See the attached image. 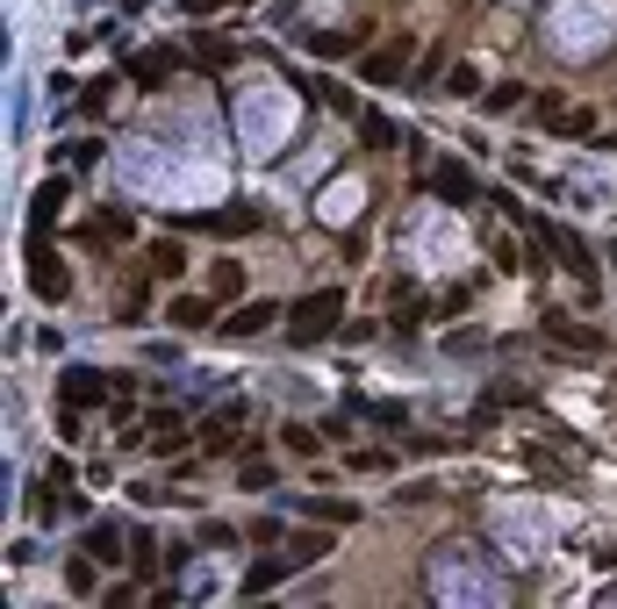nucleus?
Listing matches in <instances>:
<instances>
[{"label": "nucleus", "instance_id": "nucleus-1", "mask_svg": "<svg viewBox=\"0 0 617 609\" xmlns=\"http://www.w3.org/2000/svg\"><path fill=\"white\" fill-rule=\"evenodd\" d=\"M115 173H123L130 194H144L152 208H173V216H187V208H216L223 202V165L208 158V136H194V144H158V136H130L123 151H115Z\"/></svg>", "mask_w": 617, "mask_h": 609}, {"label": "nucleus", "instance_id": "nucleus-2", "mask_svg": "<svg viewBox=\"0 0 617 609\" xmlns=\"http://www.w3.org/2000/svg\"><path fill=\"white\" fill-rule=\"evenodd\" d=\"M295 115H302L295 94L280 80H266V72L230 94V130H237V144H245L251 158H280V144L295 136Z\"/></svg>", "mask_w": 617, "mask_h": 609}, {"label": "nucleus", "instance_id": "nucleus-3", "mask_svg": "<svg viewBox=\"0 0 617 609\" xmlns=\"http://www.w3.org/2000/svg\"><path fill=\"white\" fill-rule=\"evenodd\" d=\"M424 574H431V596L445 609H503L510 602V581L489 567V553H474V545H439Z\"/></svg>", "mask_w": 617, "mask_h": 609}, {"label": "nucleus", "instance_id": "nucleus-4", "mask_svg": "<svg viewBox=\"0 0 617 609\" xmlns=\"http://www.w3.org/2000/svg\"><path fill=\"white\" fill-rule=\"evenodd\" d=\"M610 37H617V0H553L546 8V43L567 58V65L604 58Z\"/></svg>", "mask_w": 617, "mask_h": 609}, {"label": "nucleus", "instance_id": "nucleus-5", "mask_svg": "<svg viewBox=\"0 0 617 609\" xmlns=\"http://www.w3.org/2000/svg\"><path fill=\"white\" fill-rule=\"evenodd\" d=\"M402 244H410V258L424 272H460L466 266V230H460V208H417L410 230H402Z\"/></svg>", "mask_w": 617, "mask_h": 609}, {"label": "nucleus", "instance_id": "nucleus-6", "mask_svg": "<svg viewBox=\"0 0 617 609\" xmlns=\"http://www.w3.org/2000/svg\"><path fill=\"white\" fill-rule=\"evenodd\" d=\"M489 530L510 545V559H546V545H553V524H546L538 502H495Z\"/></svg>", "mask_w": 617, "mask_h": 609}, {"label": "nucleus", "instance_id": "nucleus-7", "mask_svg": "<svg viewBox=\"0 0 617 609\" xmlns=\"http://www.w3.org/2000/svg\"><path fill=\"white\" fill-rule=\"evenodd\" d=\"M295 344H316V338H330V330H338V316H345V295H338V287H316V295L309 301H295Z\"/></svg>", "mask_w": 617, "mask_h": 609}, {"label": "nucleus", "instance_id": "nucleus-8", "mask_svg": "<svg viewBox=\"0 0 617 609\" xmlns=\"http://www.w3.org/2000/svg\"><path fill=\"white\" fill-rule=\"evenodd\" d=\"M410 51H417V37H395V43H381V51H367L359 58V80L367 86H395L402 72H410Z\"/></svg>", "mask_w": 617, "mask_h": 609}, {"label": "nucleus", "instance_id": "nucleus-9", "mask_svg": "<svg viewBox=\"0 0 617 609\" xmlns=\"http://www.w3.org/2000/svg\"><path fill=\"white\" fill-rule=\"evenodd\" d=\"M367 208V179H338V187H323L316 194V216L330 223V230H345V223Z\"/></svg>", "mask_w": 617, "mask_h": 609}, {"label": "nucleus", "instance_id": "nucleus-10", "mask_svg": "<svg viewBox=\"0 0 617 609\" xmlns=\"http://www.w3.org/2000/svg\"><path fill=\"white\" fill-rule=\"evenodd\" d=\"M29 287H37V301H65L72 280H65V258L43 251V244H29Z\"/></svg>", "mask_w": 617, "mask_h": 609}, {"label": "nucleus", "instance_id": "nucleus-11", "mask_svg": "<svg viewBox=\"0 0 617 609\" xmlns=\"http://www.w3.org/2000/svg\"><path fill=\"white\" fill-rule=\"evenodd\" d=\"M58 394H65V409L80 416V409L109 402V373H94V365H72V373H65V388H58Z\"/></svg>", "mask_w": 617, "mask_h": 609}, {"label": "nucleus", "instance_id": "nucleus-12", "mask_svg": "<svg viewBox=\"0 0 617 609\" xmlns=\"http://www.w3.org/2000/svg\"><path fill=\"white\" fill-rule=\"evenodd\" d=\"M274 323H280V301H245L223 330H230V338H259V330H274Z\"/></svg>", "mask_w": 617, "mask_h": 609}, {"label": "nucleus", "instance_id": "nucleus-13", "mask_svg": "<svg viewBox=\"0 0 617 609\" xmlns=\"http://www.w3.org/2000/svg\"><path fill=\"white\" fill-rule=\"evenodd\" d=\"M431 194H439V202H453V208H466V202H474L466 165H431Z\"/></svg>", "mask_w": 617, "mask_h": 609}, {"label": "nucleus", "instance_id": "nucleus-14", "mask_svg": "<svg viewBox=\"0 0 617 609\" xmlns=\"http://www.w3.org/2000/svg\"><path fill=\"white\" fill-rule=\"evenodd\" d=\"M546 338L567 344V352H604V338H596V330H582L575 316H546Z\"/></svg>", "mask_w": 617, "mask_h": 609}, {"label": "nucleus", "instance_id": "nucleus-15", "mask_svg": "<svg viewBox=\"0 0 617 609\" xmlns=\"http://www.w3.org/2000/svg\"><path fill=\"white\" fill-rule=\"evenodd\" d=\"M58 208H65V179H43V187H37V202H29V230H51V223H58Z\"/></svg>", "mask_w": 617, "mask_h": 609}, {"label": "nucleus", "instance_id": "nucleus-16", "mask_svg": "<svg viewBox=\"0 0 617 609\" xmlns=\"http://www.w3.org/2000/svg\"><path fill=\"white\" fill-rule=\"evenodd\" d=\"M237 423H245V402H223L216 416L202 423V445H208V452H223V445H230V431H237Z\"/></svg>", "mask_w": 617, "mask_h": 609}, {"label": "nucleus", "instance_id": "nucleus-17", "mask_svg": "<svg viewBox=\"0 0 617 609\" xmlns=\"http://www.w3.org/2000/svg\"><path fill=\"white\" fill-rule=\"evenodd\" d=\"M173 65H179V58H173V51H152V58H137V65H130V80H137V86H144V94H158V86H165V80H173Z\"/></svg>", "mask_w": 617, "mask_h": 609}, {"label": "nucleus", "instance_id": "nucleus-18", "mask_svg": "<svg viewBox=\"0 0 617 609\" xmlns=\"http://www.w3.org/2000/svg\"><path fill=\"white\" fill-rule=\"evenodd\" d=\"M173 323H179V330H208V323H216V301H208V295H202V301L179 295V301H173Z\"/></svg>", "mask_w": 617, "mask_h": 609}, {"label": "nucleus", "instance_id": "nucleus-19", "mask_svg": "<svg viewBox=\"0 0 617 609\" xmlns=\"http://www.w3.org/2000/svg\"><path fill=\"white\" fill-rule=\"evenodd\" d=\"M295 509H302V516H323V524H352V502H316V495H302V502H295Z\"/></svg>", "mask_w": 617, "mask_h": 609}, {"label": "nucleus", "instance_id": "nucleus-20", "mask_svg": "<svg viewBox=\"0 0 617 609\" xmlns=\"http://www.w3.org/2000/svg\"><path fill=\"white\" fill-rule=\"evenodd\" d=\"M152 272L158 280H179V272H187V251H179V244H152Z\"/></svg>", "mask_w": 617, "mask_h": 609}, {"label": "nucleus", "instance_id": "nucleus-21", "mask_svg": "<svg viewBox=\"0 0 617 609\" xmlns=\"http://www.w3.org/2000/svg\"><path fill=\"white\" fill-rule=\"evenodd\" d=\"M101 151H109L101 136H72V144H58V158H65V165H94Z\"/></svg>", "mask_w": 617, "mask_h": 609}, {"label": "nucleus", "instance_id": "nucleus-22", "mask_svg": "<svg viewBox=\"0 0 617 609\" xmlns=\"http://www.w3.org/2000/svg\"><path fill=\"white\" fill-rule=\"evenodd\" d=\"M295 43H302L309 58H345V51H352V37H316V29H309V37H295Z\"/></svg>", "mask_w": 617, "mask_h": 609}, {"label": "nucleus", "instance_id": "nucleus-23", "mask_svg": "<svg viewBox=\"0 0 617 609\" xmlns=\"http://www.w3.org/2000/svg\"><path fill=\"white\" fill-rule=\"evenodd\" d=\"M359 136H367V144H395L402 130H395L388 115H373V109H367V115H359Z\"/></svg>", "mask_w": 617, "mask_h": 609}, {"label": "nucleus", "instance_id": "nucleus-24", "mask_svg": "<svg viewBox=\"0 0 617 609\" xmlns=\"http://www.w3.org/2000/svg\"><path fill=\"white\" fill-rule=\"evenodd\" d=\"M445 94H460V101H481V72H474V65H460L453 80H445Z\"/></svg>", "mask_w": 617, "mask_h": 609}, {"label": "nucleus", "instance_id": "nucleus-25", "mask_svg": "<svg viewBox=\"0 0 617 609\" xmlns=\"http://www.w3.org/2000/svg\"><path fill=\"white\" fill-rule=\"evenodd\" d=\"M115 545H123V538H115L109 524H94V530H86V553H94V559H115Z\"/></svg>", "mask_w": 617, "mask_h": 609}, {"label": "nucleus", "instance_id": "nucleus-26", "mask_svg": "<svg viewBox=\"0 0 617 609\" xmlns=\"http://www.w3.org/2000/svg\"><path fill=\"white\" fill-rule=\"evenodd\" d=\"M323 553H330V538L316 530V538H295V553H288V559H295V567H309V559H323Z\"/></svg>", "mask_w": 617, "mask_h": 609}, {"label": "nucleus", "instance_id": "nucleus-27", "mask_svg": "<svg viewBox=\"0 0 617 609\" xmlns=\"http://www.w3.org/2000/svg\"><path fill=\"white\" fill-rule=\"evenodd\" d=\"M208 287H216V301H230L237 287H245V266H216V280H208Z\"/></svg>", "mask_w": 617, "mask_h": 609}, {"label": "nucleus", "instance_id": "nucleus-28", "mask_svg": "<svg viewBox=\"0 0 617 609\" xmlns=\"http://www.w3.org/2000/svg\"><path fill=\"white\" fill-rule=\"evenodd\" d=\"M274 481H280V474H274L266 460H251V466H245V487H251V495H259V487H274Z\"/></svg>", "mask_w": 617, "mask_h": 609}, {"label": "nucleus", "instance_id": "nucleus-29", "mask_svg": "<svg viewBox=\"0 0 617 609\" xmlns=\"http://www.w3.org/2000/svg\"><path fill=\"white\" fill-rule=\"evenodd\" d=\"M481 101H489V109L503 115V109H517V101H524V86H495V94H481Z\"/></svg>", "mask_w": 617, "mask_h": 609}, {"label": "nucleus", "instance_id": "nucleus-30", "mask_svg": "<svg viewBox=\"0 0 617 609\" xmlns=\"http://www.w3.org/2000/svg\"><path fill=\"white\" fill-rule=\"evenodd\" d=\"M179 8H187V14H216L223 0H179Z\"/></svg>", "mask_w": 617, "mask_h": 609}]
</instances>
